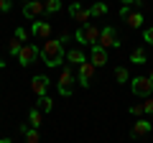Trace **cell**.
Segmentation results:
<instances>
[{"label": "cell", "instance_id": "cell-15", "mask_svg": "<svg viewBox=\"0 0 153 143\" xmlns=\"http://www.w3.org/2000/svg\"><path fill=\"white\" fill-rule=\"evenodd\" d=\"M66 61L74 64V66H79V64L87 61V56H84V51H79V49H69V51H66Z\"/></svg>", "mask_w": 153, "mask_h": 143}, {"label": "cell", "instance_id": "cell-9", "mask_svg": "<svg viewBox=\"0 0 153 143\" xmlns=\"http://www.w3.org/2000/svg\"><path fill=\"white\" fill-rule=\"evenodd\" d=\"M69 16L74 18V21H79V26H84V23H89L92 13H89V8H84L79 0H74V3L69 5Z\"/></svg>", "mask_w": 153, "mask_h": 143}, {"label": "cell", "instance_id": "cell-4", "mask_svg": "<svg viewBox=\"0 0 153 143\" xmlns=\"http://www.w3.org/2000/svg\"><path fill=\"white\" fill-rule=\"evenodd\" d=\"M130 89H133V95H135V97H151L153 95V82H151V77H133L130 79Z\"/></svg>", "mask_w": 153, "mask_h": 143}, {"label": "cell", "instance_id": "cell-30", "mask_svg": "<svg viewBox=\"0 0 153 143\" xmlns=\"http://www.w3.org/2000/svg\"><path fill=\"white\" fill-rule=\"evenodd\" d=\"M0 143H13V141H10V138H0Z\"/></svg>", "mask_w": 153, "mask_h": 143}, {"label": "cell", "instance_id": "cell-7", "mask_svg": "<svg viewBox=\"0 0 153 143\" xmlns=\"http://www.w3.org/2000/svg\"><path fill=\"white\" fill-rule=\"evenodd\" d=\"M44 13H46L44 0H26V3H23V16L31 18V21H38Z\"/></svg>", "mask_w": 153, "mask_h": 143}, {"label": "cell", "instance_id": "cell-10", "mask_svg": "<svg viewBox=\"0 0 153 143\" xmlns=\"http://www.w3.org/2000/svg\"><path fill=\"white\" fill-rule=\"evenodd\" d=\"M49 87H51V79L46 77V74H36V77L31 79V92L36 95V97L49 95Z\"/></svg>", "mask_w": 153, "mask_h": 143}, {"label": "cell", "instance_id": "cell-32", "mask_svg": "<svg viewBox=\"0 0 153 143\" xmlns=\"http://www.w3.org/2000/svg\"><path fill=\"white\" fill-rule=\"evenodd\" d=\"M148 77H151V82H153V69H151V74H148Z\"/></svg>", "mask_w": 153, "mask_h": 143}, {"label": "cell", "instance_id": "cell-23", "mask_svg": "<svg viewBox=\"0 0 153 143\" xmlns=\"http://www.w3.org/2000/svg\"><path fill=\"white\" fill-rule=\"evenodd\" d=\"M23 136H26V143H38V141H41V138H38V130H36V128H28Z\"/></svg>", "mask_w": 153, "mask_h": 143}, {"label": "cell", "instance_id": "cell-26", "mask_svg": "<svg viewBox=\"0 0 153 143\" xmlns=\"http://www.w3.org/2000/svg\"><path fill=\"white\" fill-rule=\"evenodd\" d=\"M143 41H146V44H151V46H153V26H151V28H146V31H143Z\"/></svg>", "mask_w": 153, "mask_h": 143}, {"label": "cell", "instance_id": "cell-31", "mask_svg": "<svg viewBox=\"0 0 153 143\" xmlns=\"http://www.w3.org/2000/svg\"><path fill=\"white\" fill-rule=\"evenodd\" d=\"M3 66H5V61H3V59H0V69H3Z\"/></svg>", "mask_w": 153, "mask_h": 143}, {"label": "cell", "instance_id": "cell-5", "mask_svg": "<svg viewBox=\"0 0 153 143\" xmlns=\"http://www.w3.org/2000/svg\"><path fill=\"white\" fill-rule=\"evenodd\" d=\"M97 44L102 49H120V36H117V31L112 26H105V28H100V41Z\"/></svg>", "mask_w": 153, "mask_h": 143}, {"label": "cell", "instance_id": "cell-27", "mask_svg": "<svg viewBox=\"0 0 153 143\" xmlns=\"http://www.w3.org/2000/svg\"><path fill=\"white\" fill-rule=\"evenodd\" d=\"M143 110H146L148 115H153V97H146V102H143Z\"/></svg>", "mask_w": 153, "mask_h": 143}, {"label": "cell", "instance_id": "cell-12", "mask_svg": "<svg viewBox=\"0 0 153 143\" xmlns=\"http://www.w3.org/2000/svg\"><path fill=\"white\" fill-rule=\"evenodd\" d=\"M31 33L36 36V39H51V23L49 21H33V26H31Z\"/></svg>", "mask_w": 153, "mask_h": 143}, {"label": "cell", "instance_id": "cell-24", "mask_svg": "<svg viewBox=\"0 0 153 143\" xmlns=\"http://www.w3.org/2000/svg\"><path fill=\"white\" fill-rule=\"evenodd\" d=\"M130 115H146V110H143V102H138V105H130Z\"/></svg>", "mask_w": 153, "mask_h": 143}, {"label": "cell", "instance_id": "cell-28", "mask_svg": "<svg viewBox=\"0 0 153 143\" xmlns=\"http://www.w3.org/2000/svg\"><path fill=\"white\" fill-rule=\"evenodd\" d=\"M13 8V0H0V13H8Z\"/></svg>", "mask_w": 153, "mask_h": 143}, {"label": "cell", "instance_id": "cell-6", "mask_svg": "<svg viewBox=\"0 0 153 143\" xmlns=\"http://www.w3.org/2000/svg\"><path fill=\"white\" fill-rule=\"evenodd\" d=\"M94 69H97V66L92 64V61H84V64H79L76 66V82H79V87H84L87 89L89 84H92V77H94Z\"/></svg>", "mask_w": 153, "mask_h": 143}, {"label": "cell", "instance_id": "cell-29", "mask_svg": "<svg viewBox=\"0 0 153 143\" xmlns=\"http://www.w3.org/2000/svg\"><path fill=\"white\" fill-rule=\"evenodd\" d=\"M123 5H138V8H140L143 0H123Z\"/></svg>", "mask_w": 153, "mask_h": 143}, {"label": "cell", "instance_id": "cell-1", "mask_svg": "<svg viewBox=\"0 0 153 143\" xmlns=\"http://www.w3.org/2000/svg\"><path fill=\"white\" fill-rule=\"evenodd\" d=\"M38 56L44 59V64L49 69H56V66H64L66 61V51H64V41L59 39H46V44L38 49Z\"/></svg>", "mask_w": 153, "mask_h": 143}, {"label": "cell", "instance_id": "cell-8", "mask_svg": "<svg viewBox=\"0 0 153 143\" xmlns=\"http://www.w3.org/2000/svg\"><path fill=\"white\" fill-rule=\"evenodd\" d=\"M120 18H125V23L130 28H143V23H146V18H143V13L140 10H130V5H123L120 8Z\"/></svg>", "mask_w": 153, "mask_h": 143}, {"label": "cell", "instance_id": "cell-16", "mask_svg": "<svg viewBox=\"0 0 153 143\" xmlns=\"http://www.w3.org/2000/svg\"><path fill=\"white\" fill-rule=\"evenodd\" d=\"M28 123H31V128L38 130V125L44 123V112L38 110V107H31V110H28Z\"/></svg>", "mask_w": 153, "mask_h": 143}, {"label": "cell", "instance_id": "cell-19", "mask_svg": "<svg viewBox=\"0 0 153 143\" xmlns=\"http://www.w3.org/2000/svg\"><path fill=\"white\" fill-rule=\"evenodd\" d=\"M89 13H92V18H100V16H107V5H105V0H97L92 8H89Z\"/></svg>", "mask_w": 153, "mask_h": 143}, {"label": "cell", "instance_id": "cell-2", "mask_svg": "<svg viewBox=\"0 0 153 143\" xmlns=\"http://www.w3.org/2000/svg\"><path fill=\"white\" fill-rule=\"evenodd\" d=\"M74 84H76V74L74 69H69V66H64L59 74V79H56V89H59L61 97H69L71 92H74Z\"/></svg>", "mask_w": 153, "mask_h": 143}, {"label": "cell", "instance_id": "cell-22", "mask_svg": "<svg viewBox=\"0 0 153 143\" xmlns=\"http://www.w3.org/2000/svg\"><path fill=\"white\" fill-rule=\"evenodd\" d=\"M21 49H23V44H21L18 39H10V41H8V51H10V56H18V54H21Z\"/></svg>", "mask_w": 153, "mask_h": 143}, {"label": "cell", "instance_id": "cell-14", "mask_svg": "<svg viewBox=\"0 0 153 143\" xmlns=\"http://www.w3.org/2000/svg\"><path fill=\"white\" fill-rule=\"evenodd\" d=\"M89 61H92L94 66H105L107 64V49H102L100 44H94L92 51H89Z\"/></svg>", "mask_w": 153, "mask_h": 143}, {"label": "cell", "instance_id": "cell-20", "mask_svg": "<svg viewBox=\"0 0 153 143\" xmlns=\"http://www.w3.org/2000/svg\"><path fill=\"white\" fill-rule=\"evenodd\" d=\"M115 79H117V84L130 82V72H128V66H117V69H115Z\"/></svg>", "mask_w": 153, "mask_h": 143}, {"label": "cell", "instance_id": "cell-18", "mask_svg": "<svg viewBox=\"0 0 153 143\" xmlns=\"http://www.w3.org/2000/svg\"><path fill=\"white\" fill-rule=\"evenodd\" d=\"M36 107H38V110H41V112H51V107H54V100H51L49 95H44V97H38Z\"/></svg>", "mask_w": 153, "mask_h": 143}, {"label": "cell", "instance_id": "cell-25", "mask_svg": "<svg viewBox=\"0 0 153 143\" xmlns=\"http://www.w3.org/2000/svg\"><path fill=\"white\" fill-rule=\"evenodd\" d=\"M13 39H18L23 44V41H28V31L26 28H16V36H13Z\"/></svg>", "mask_w": 153, "mask_h": 143}, {"label": "cell", "instance_id": "cell-13", "mask_svg": "<svg viewBox=\"0 0 153 143\" xmlns=\"http://www.w3.org/2000/svg\"><path fill=\"white\" fill-rule=\"evenodd\" d=\"M151 120H146V118H138V123H133V128H130V138H143V136H148L151 133Z\"/></svg>", "mask_w": 153, "mask_h": 143}, {"label": "cell", "instance_id": "cell-11", "mask_svg": "<svg viewBox=\"0 0 153 143\" xmlns=\"http://www.w3.org/2000/svg\"><path fill=\"white\" fill-rule=\"evenodd\" d=\"M38 56V49H36V44H23V49H21V54L16 56V61L21 66H28V64H33V59Z\"/></svg>", "mask_w": 153, "mask_h": 143}, {"label": "cell", "instance_id": "cell-21", "mask_svg": "<svg viewBox=\"0 0 153 143\" xmlns=\"http://www.w3.org/2000/svg\"><path fill=\"white\" fill-rule=\"evenodd\" d=\"M44 8H46V16H54L61 10V0H44Z\"/></svg>", "mask_w": 153, "mask_h": 143}, {"label": "cell", "instance_id": "cell-3", "mask_svg": "<svg viewBox=\"0 0 153 143\" xmlns=\"http://www.w3.org/2000/svg\"><path fill=\"white\" fill-rule=\"evenodd\" d=\"M76 41L82 46H94L100 41V28L94 26V23H84V26H79L76 28V36H74Z\"/></svg>", "mask_w": 153, "mask_h": 143}, {"label": "cell", "instance_id": "cell-17", "mask_svg": "<svg viewBox=\"0 0 153 143\" xmlns=\"http://www.w3.org/2000/svg\"><path fill=\"white\" fill-rule=\"evenodd\" d=\"M146 59H148V56H146V49H133V51H130V64H138V66H140V64H146Z\"/></svg>", "mask_w": 153, "mask_h": 143}]
</instances>
